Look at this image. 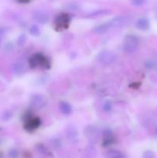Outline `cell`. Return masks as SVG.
I'll return each mask as SVG.
<instances>
[{
    "instance_id": "obj_1",
    "label": "cell",
    "mask_w": 157,
    "mask_h": 158,
    "mask_svg": "<svg viewBox=\"0 0 157 158\" xmlns=\"http://www.w3.org/2000/svg\"><path fill=\"white\" fill-rule=\"evenodd\" d=\"M29 66L34 69L36 67H42L45 69H49L51 66L49 59L42 53H35L30 57L29 60Z\"/></svg>"
},
{
    "instance_id": "obj_2",
    "label": "cell",
    "mask_w": 157,
    "mask_h": 158,
    "mask_svg": "<svg viewBox=\"0 0 157 158\" xmlns=\"http://www.w3.org/2000/svg\"><path fill=\"white\" fill-rule=\"evenodd\" d=\"M139 40L135 35H127L123 41V50L126 53H133L138 49Z\"/></svg>"
},
{
    "instance_id": "obj_3",
    "label": "cell",
    "mask_w": 157,
    "mask_h": 158,
    "mask_svg": "<svg viewBox=\"0 0 157 158\" xmlns=\"http://www.w3.org/2000/svg\"><path fill=\"white\" fill-rule=\"evenodd\" d=\"M71 23V16L68 13L62 12L58 14L54 22V28L56 31H63L69 28Z\"/></svg>"
},
{
    "instance_id": "obj_4",
    "label": "cell",
    "mask_w": 157,
    "mask_h": 158,
    "mask_svg": "<svg viewBox=\"0 0 157 158\" xmlns=\"http://www.w3.org/2000/svg\"><path fill=\"white\" fill-rule=\"evenodd\" d=\"M42 121L40 118L33 117L32 114L28 113L24 117V128L28 132H33L38 129L41 125Z\"/></svg>"
},
{
    "instance_id": "obj_5",
    "label": "cell",
    "mask_w": 157,
    "mask_h": 158,
    "mask_svg": "<svg viewBox=\"0 0 157 158\" xmlns=\"http://www.w3.org/2000/svg\"><path fill=\"white\" fill-rule=\"evenodd\" d=\"M97 60L102 64L109 66L116 60V56L111 50H103L97 56Z\"/></svg>"
},
{
    "instance_id": "obj_6",
    "label": "cell",
    "mask_w": 157,
    "mask_h": 158,
    "mask_svg": "<svg viewBox=\"0 0 157 158\" xmlns=\"http://www.w3.org/2000/svg\"><path fill=\"white\" fill-rule=\"evenodd\" d=\"M47 99L42 94H35L30 99V104L34 109L40 110L47 104Z\"/></svg>"
},
{
    "instance_id": "obj_7",
    "label": "cell",
    "mask_w": 157,
    "mask_h": 158,
    "mask_svg": "<svg viewBox=\"0 0 157 158\" xmlns=\"http://www.w3.org/2000/svg\"><path fill=\"white\" fill-rule=\"evenodd\" d=\"M99 134V131L96 127H94L92 126L87 127L84 131V135L91 142L98 141Z\"/></svg>"
},
{
    "instance_id": "obj_8",
    "label": "cell",
    "mask_w": 157,
    "mask_h": 158,
    "mask_svg": "<svg viewBox=\"0 0 157 158\" xmlns=\"http://www.w3.org/2000/svg\"><path fill=\"white\" fill-rule=\"evenodd\" d=\"M115 142V137L113 133L109 129L105 130L103 132V145L105 147L109 146Z\"/></svg>"
},
{
    "instance_id": "obj_9",
    "label": "cell",
    "mask_w": 157,
    "mask_h": 158,
    "mask_svg": "<svg viewBox=\"0 0 157 158\" xmlns=\"http://www.w3.org/2000/svg\"><path fill=\"white\" fill-rule=\"evenodd\" d=\"M32 19L36 23H42V24H46L49 21V16H48L47 14L43 12H40V11L34 12L33 15H32Z\"/></svg>"
},
{
    "instance_id": "obj_10",
    "label": "cell",
    "mask_w": 157,
    "mask_h": 158,
    "mask_svg": "<svg viewBox=\"0 0 157 158\" xmlns=\"http://www.w3.org/2000/svg\"><path fill=\"white\" fill-rule=\"evenodd\" d=\"M112 28V23L111 22H106V23H102V24L98 25L94 28V32L97 34H104L106 33L107 31L109 30V29Z\"/></svg>"
},
{
    "instance_id": "obj_11",
    "label": "cell",
    "mask_w": 157,
    "mask_h": 158,
    "mask_svg": "<svg viewBox=\"0 0 157 158\" xmlns=\"http://www.w3.org/2000/svg\"><path fill=\"white\" fill-rule=\"evenodd\" d=\"M135 26L139 30H147L149 29L150 24H149V21L148 19L143 17V18H139L137 20L136 23H135Z\"/></svg>"
},
{
    "instance_id": "obj_12",
    "label": "cell",
    "mask_w": 157,
    "mask_h": 158,
    "mask_svg": "<svg viewBox=\"0 0 157 158\" xmlns=\"http://www.w3.org/2000/svg\"><path fill=\"white\" fill-rule=\"evenodd\" d=\"M112 27H122L127 24L128 19L126 16H118L111 20Z\"/></svg>"
},
{
    "instance_id": "obj_13",
    "label": "cell",
    "mask_w": 157,
    "mask_h": 158,
    "mask_svg": "<svg viewBox=\"0 0 157 158\" xmlns=\"http://www.w3.org/2000/svg\"><path fill=\"white\" fill-rule=\"evenodd\" d=\"M59 110L62 114L66 116H69L72 114V106L69 103L66 101H62L59 103Z\"/></svg>"
},
{
    "instance_id": "obj_14",
    "label": "cell",
    "mask_w": 157,
    "mask_h": 158,
    "mask_svg": "<svg viewBox=\"0 0 157 158\" xmlns=\"http://www.w3.org/2000/svg\"><path fill=\"white\" fill-rule=\"evenodd\" d=\"M107 158H126L125 156L116 150H112L108 152Z\"/></svg>"
},
{
    "instance_id": "obj_15",
    "label": "cell",
    "mask_w": 157,
    "mask_h": 158,
    "mask_svg": "<svg viewBox=\"0 0 157 158\" xmlns=\"http://www.w3.org/2000/svg\"><path fill=\"white\" fill-rule=\"evenodd\" d=\"M29 32H30L31 35H34V36H38L41 32H40V29L38 25L34 24L31 26V27L29 28Z\"/></svg>"
},
{
    "instance_id": "obj_16",
    "label": "cell",
    "mask_w": 157,
    "mask_h": 158,
    "mask_svg": "<svg viewBox=\"0 0 157 158\" xmlns=\"http://www.w3.org/2000/svg\"><path fill=\"white\" fill-rule=\"evenodd\" d=\"M68 137H69V140H70L71 141H76L77 137H78L76 131H75L74 128H72V129H70L69 134H68Z\"/></svg>"
},
{
    "instance_id": "obj_17",
    "label": "cell",
    "mask_w": 157,
    "mask_h": 158,
    "mask_svg": "<svg viewBox=\"0 0 157 158\" xmlns=\"http://www.w3.org/2000/svg\"><path fill=\"white\" fill-rule=\"evenodd\" d=\"M14 71L15 72V73L17 74H21L24 72V67H23L22 64L19 63H17L14 65Z\"/></svg>"
},
{
    "instance_id": "obj_18",
    "label": "cell",
    "mask_w": 157,
    "mask_h": 158,
    "mask_svg": "<svg viewBox=\"0 0 157 158\" xmlns=\"http://www.w3.org/2000/svg\"><path fill=\"white\" fill-rule=\"evenodd\" d=\"M112 109V103L109 101H106L103 103V110L105 112H110Z\"/></svg>"
},
{
    "instance_id": "obj_19",
    "label": "cell",
    "mask_w": 157,
    "mask_h": 158,
    "mask_svg": "<svg viewBox=\"0 0 157 158\" xmlns=\"http://www.w3.org/2000/svg\"><path fill=\"white\" fill-rule=\"evenodd\" d=\"M26 35H25V34H22V35H19L18 38L17 39V44H18V46H21L26 43Z\"/></svg>"
},
{
    "instance_id": "obj_20",
    "label": "cell",
    "mask_w": 157,
    "mask_h": 158,
    "mask_svg": "<svg viewBox=\"0 0 157 158\" xmlns=\"http://www.w3.org/2000/svg\"><path fill=\"white\" fill-rule=\"evenodd\" d=\"M131 2L135 6H141L146 2V0H131Z\"/></svg>"
},
{
    "instance_id": "obj_21",
    "label": "cell",
    "mask_w": 157,
    "mask_h": 158,
    "mask_svg": "<svg viewBox=\"0 0 157 158\" xmlns=\"http://www.w3.org/2000/svg\"><path fill=\"white\" fill-rule=\"evenodd\" d=\"M154 156L155 155H154V153L152 152V151H148L144 153L143 158H154Z\"/></svg>"
},
{
    "instance_id": "obj_22",
    "label": "cell",
    "mask_w": 157,
    "mask_h": 158,
    "mask_svg": "<svg viewBox=\"0 0 157 158\" xmlns=\"http://www.w3.org/2000/svg\"><path fill=\"white\" fill-rule=\"evenodd\" d=\"M9 157L11 158H17V157H18V153H17L15 150H12L9 152Z\"/></svg>"
},
{
    "instance_id": "obj_23",
    "label": "cell",
    "mask_w": 157,
    "mask_h": 158,
    "mask_svg": "<svg viewBox=\"0 0 157 158\" xmlns=\"http://www.w3.org/2000/svg\"><path fill=\"white\" fill-rule=\"evenodd\" d=\"M11 117H12V114H10L9 113H8V112H6L3 114L2 117L3 120H9Z\"/></svg>"
},
{
    "instance_id": "obj_24",
    "label": "cell",
    "mask_w": 157,
    "mask_h": 158,
    "mask_svg": "<svg viewBox=\"0 0 157 158\" xmlns=\"http://www.w3.org/2000/svg\"><path fill=\"white\" fill-rule=\"evenodd\" d=\"M154 66V63L152 61H149L146 63V67L147 68H152Z\"/></svg>"
},
{
    "instance_id": "obj_25",
    "label": "cell",
    "mask_w": 157,
    "mask_h": 158,
    "mask_svg": "<svg viewBox=\"0 0 157 158\" xmlns=\"http://www.w3.org/2000/svg\"><path fill=\"white\" fill-rule=\"evenodd\" d=\"M31 0H17V2L19 3H22V4H26V3H29Z\"/></svg>"
},
{
    "instance_id": "obj_26",
    "label": "cell",
    "mask_w": 157,
    "mask_h": 158,
    "mask_svg": "<svg viewBox=\"0 0 157 158\" xmlns=\"http://www.w3.org/2000/svg\"><path fill=\"white\" fill-rule=\"evenodd\" d=\"M0 41H1V38H0Z\"/></svg>"
}]
</instances>
